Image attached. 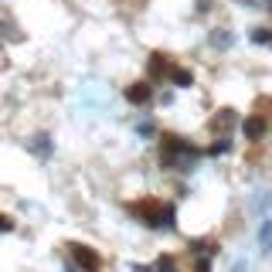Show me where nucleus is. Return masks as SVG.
I'll use <instances>...</instances> for the list:
<instances>
[{
	"instance_id": "4",
	"label": "nucleus",
	"mask_w": 272,
	"mask_h": 272,
	"mask_svg": "<svg viewBox=\"0 0 272 272\" xmlns=\"http://www.w3.org/2000/svg\"><path fill=\"white\" fill-rule=\"evenodd\" d=\"M242 133H245V140H262V136L269 133V119L262 113H252L245 123H242Z\"/></svg>"
},
{
	"instance_id": "11",
	"label": "nucleus",
	"mask_w": 272,
	"mask_h": 272,
	"mask_svg": "<svg viewBox=\"0 0 272 272\" xmlns=\"http://www.w3.org/2000/svg\"><path fill=\"white\" fill-rule=\"evenodd\" d=\"M38 153H41V157H48V153H51V143H48V136H38Z\"/></svg>"
},
{
	"instance_id": "1",
	"label": "nucleus",
	"mask_w": 272,
	"mask_h": 272,
	"mask_svg": "<svg viewBox=\"0 0 272 272\" xmlns=\"http://www.w3.org/2000/svg\"><path fill=\"white\" fill-rule=\"evenodd\" d=\"M126 211L147 228H174V204L160 197H143V201L126 204Z\"/></svg>"
},
{
	"instance_id": "9",
	"label": "nucleus",
	"mask_w": 272,
	"mask_h": 272,
	"mask_svg": "<svg viewBox=\"0 0 272 272\" xmlns=\"http://www.w3.org/2000/svg\"><path fill=\"white\" fill-rule=\"evenodd\" d=\"M259 245H262V252L272 249V218H265V221H262V228H259Z\"/></svg>"
},
{
	"instance_id": "8",
	"label": "nucleus",
	"mask_w": 272,
	"mask_h": 272,
	"mask_svg": "<svg viewBox=\"0 0 272 272\" xmlns=\"http://www.w3.org/2000/svg\"><path fill=\"white\" fill-rule=\"evenodd\" d=\"M170 82H174V85H181V89H187V85H194V75L191 72H187V68H170Z\"/></svg>"
},
{
	"instance_id": "6",
	"label": "nucleus",
	"mask_w": 272,
	"mask_h": 272,
	"mask_svg": "<svg viewBox=\"0 0 272 272\" xmlns=\"http://www.w3.org/2000/svg\"><path fill=\"white\" fill-rule=\"evenodd\" d=\"M126 99L133 102V106H147L153 99V85L150 82H133V85H126Z\"/></svg>"
},
{
	"instance_id": "7",
	"label": "nucleus",
	"mask_w": 272,
	"mask_h": 272,
	"mask_svg": "<svg viewBox=\"0 0 272 272\" xmlns=\"http://www.w3.org/2000/svg\"><path fill=\"white\" fill-rule=\"evenodd\" d=\"M235 123H238V116L231 113V109H221V113L211 119V129H215V133H221V129H225V133H228V129H231Z\"/></svg>"
},
{
	"instance_id": "13",
	"label": "nucleus",
	"mask_w": 272,
	"mask_h": 272,
	"mask_svg": "<svg viewBox=\"0 0 272 272\" xmlns=\"http://www.w3.org/2000/svg\"><path fill=\"white\" fill-rule=\"evenodd\" d=\"M215 45H225V48H228V45H231V34H228V31H225V34L218 31V34H215Z\"/></svg>"
},
{
	"instance_id": "10",
	"label": "nucleus",
	"mask_w": 272,
	"mask_h": 272,
	"mask_svg": "<svg viewBox=\"0 0 272 272\" xmlns=\"http://www.w3.org/2000/svg\"><path fill=\"white\" fill-rule=\"evenodd\" d=\"M252 41L255 45H272V31H252Z\"/></svg>"
},
{
	"instance_id": "2",
	"label": "nucleus",
	"mask_w": 272,
	"mask_h": 272,
	"mask_svg": "<svg viewBox=\"0 0 272 272\" xmlns=\"http://www.w3.org/2000/svg\"><path fill=\"white\" fill-rule=\"evenodd\" d=\"M160 160L163 167H181V170H191L197 160H201V150L194 147L191 140H184L177 133H167L163 143H160Z\"/></svg>"
},
{
	"instance_id": "14",
	"label": "nucleus",
	"mask_w": 272,
	"mask_h": 272,
	"mask_svg": "<svg viewBox=\"0 0 272 272\" xmlns=\"http://www.w3.org/2000/svg\"><path fill=\"white\" fill-rule=\"evenodd\" d=\"M269 11H272V0H269Z\"/></svg>"
},
{
	"instance_id": "12",
	"label": "nucleus",
	"mask_w": 272,
	"mask_h": 272,
	"mask_svg": "<svg viewBox=\"0 0 272 272\" xmlns=\"http://www.w3.org/2000/svg\"><path fill=\"white\" fill-rule=\"evenodd\" d=\"M208 153H211V157H218V153H228V140H218V143L208 150Z\"/></svg>"
},
{
	"instance_id": "3",
	"label": "nucleus",
	"mask_w": 272,
	"mask_h": 272,
	"mask_svg": "<svg viewBox=\"0 0 272 272\" xmlns=\"http://www.w3.org/2000/svg\"><path fill=\"white\" fill-rule=\"evenodd\" d=\"M68 255L82 272H102V255L89 245H82V242H68Z\"/></svg>"
},
{
	"instance_id": "5",
	"label": "nucleus",
	"mask_w": 272,
	"mask_h": 272,
	"mask_svg": "<svg viewBox=\"0 0 272 272\" xmlns=\"http://www.w3.org/2000/svg\"><path fill=\"white\" fill-rule=\"evenodd\" d=\"M170 68H174V61L157 51V55L150 58V82H163V79L170 82Z\"/></svg>"
}]
</instances>
